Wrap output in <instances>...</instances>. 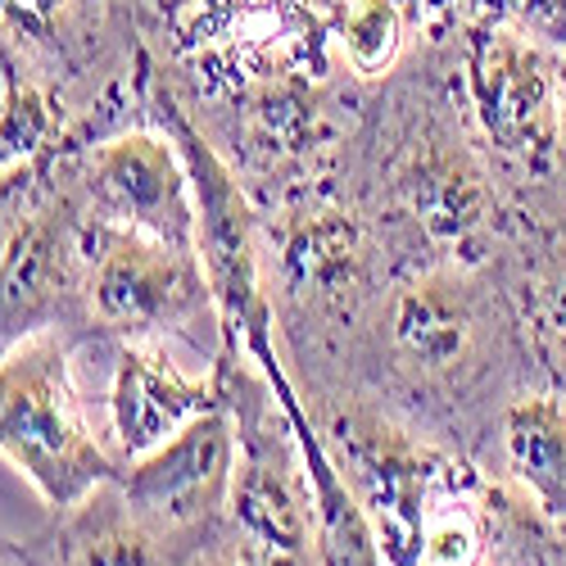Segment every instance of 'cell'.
<instances>
[{
    "mask_svg": "<svg viewBox=\"0 0 566 566\" xmlns=\"http://www.w3.org/2000/svg\"><path fill=\"white\" fill-rule=\"evenodd\" d=\"M345 181L381 231L395 272L494 268L512 200L471 127L444 32H427L395 77L367 91Z\"/></svg>",
    "mask_w": 566,
    "mask_h": 566,
    "instance_id": "obj_1",
    "label": "cell"
},
{
    "mask_svg": "<svg viewBox=\"0 0 566 566\" xmlns=\"http://www.w3.org/2000/svg\"><path fill=\"white\" fill-rule=\"evenodd\" d=\"M512 340L516 322L490 268H399L363 326L340 386L449 444L444 421H467L485 403L481 395L503 376Z\"/></svg>",
    "mask_w": 566,
    "mask_h": 566,
    "instance_id": "obj_2",
    "label": "cell"
},
{
    "mask_svg": "<svg viewBox=\"0 0 566 566\" xmlns=\"http://www.w3.org/2000/svg\"><path fill=\"white\" fill-rule=\"evenodd\" d=\"M259 268L295 390L340 386L395 276V259L349 181L259 213Z\"/></svg>",
    "mask_w": 566,
    "mask_h": 566,
    "instance_id": "obj_3",
    "label": "cell"
},
{
    "mask_svg": "<svg viewBox=\"0 0 566 566\" xmlns=\"http://www.w3.org/2000/svg\"><path fill=\"white\" fill-rule=\"evenodd\" d=\"M0 458L51 512L118 481V462L86 408L82 332L73 326H45L0 354Z\"/></svg>",
    "mask_w": 566,
    "mask_h": 566,
    "instance_id": "obj_4",
    "label": "cell"
},
{
    "mask_svg": "<svg viewBox=\"0 0 566 566\" xmlns=\"http://www.w3.org/2000/svg\"><path fill=\"white\" fill-rule=\"evenodd\" d=\"M0 64L60 86L86 114L91 140L150 118L136 0H0Z\"/></svg>",
    "mask_w": 566,
    "mask_h": 566,
    "instance_id": "obj_5",
    "label": "cell"
},
{
    "mask_svg": "<svg viewBox=\"0 0 566 566\" xmlns=\"http://www.w3.org/2000/svg\"><path fill=\"white\" fill-rule=\"evenodd\" d=\"M77 326L96 340L159 336L191 345L222 340L213 286L200 245H177L150 231L96 222L77 227Z\"/></svg>",
    "mask_w": 566,
    "mask_h": 566,
    "instance_id": "obj_6",
    "label": "cell"
},
{
    "mask_svg": "<svg viewBox=\"0 0 566 566\" xmlns=\"http://www.w3.org/2000/svg\"><path fill=\"white\" fill-rule=\"evenodd\" d=\"M453 41L458 91L503 186H544L566 172L557 114V51L507 19H471Z\"/></svg>",
    "mask_w": 566,
    "mask_h": 566,
    "instance_id": "obj_7",
    "label": "cell"
},
{
    "mask_svg": "<svg viewBox=\"0 0 566 566\" xmlns=\"http://www.w3.org/2000/svg\"><path fill=\"white\" fill-rule=\"evenodd\" d=\"M64 181L77 209L96 222L150 231L177 245H200L191 172L159 123H132L64 155Z\"/></svg>",
    "mask_w": 566,
    "mask_h": 566,
    "instance_id": "obj_8",
    "label": "cell"
},
{
    "mask_svg": "<svg viewBox=\"0 0 566 566\" xmlns=\"http://www.w3.org/2000/svg\"><path fill=\"white\" fill-rule=\"evenodd\" d=\"M105 345H109V381L101 399L105 408L101 436L118 471L155 453L172 436H181L205 412L222 408L218 358L196 367L181 354V340H159V336H132Z\"/></svg>",
    "mask_w": 566,
    "mask_h": 566,
    "instance_id": "obj_9",
    "label": "cell"
},
{
    "mask_svg": "<svg viewBox=\"0 0 566 566\" xmlns=\"http://www.w3.org/2000/svg\"><path fill=\"white\" fill-rule=\"evenodd\" d=\"M235 467V427L227 403L191 421L181 436L159 444L118 471V490L127 507L146 522L168 548L181 539H200L222 522Z\"/></svg>",
    "mask_w": 566,
    "mask_h": 566,
    "instance_id": "obj_10",
    "label": "cell"
},
{
    "mask_svg": "<svg viewBox=\"0 0 566 566\" xmlns=\"http://www.w3.org/2000/svg\"><path fill=\"white\" fill-rule=\"evenodd\" d=\"M494 440L503 485L566 535V395L516 390L494 421Z\"/></svg>",
    "mask_w": 566,
    "mask_h": 566,
    "instance_id": "obj_11",
    "label": "cell"
},
{
    "mask_svg": "<svg viewBox=\"0 0 566 566\" xmlns=\"http://www.w3.org/2000/svg\"><path fill=\"white\" fill-rule=\"evenodd\" d=\"M28 553L36 566H168V544L127 507L114 481L55 512L51 531L28 539Z\"/></svg>",
    "mask_w": 566,
    "mask_h": 566,
    "instance_id": "obj_12",
    "label": "cell"
},
{
    "mask_svg": "<svg viewBox=\"0 0 566 566\" xmlns=\"http://www.w3.org/2000/svg\"><path fill=\"white\" fill-rule=\"evenodd\" d=\"M322 36L332 64L371 91L417 55L427 10L421 0H322Z\"/></svg>",
    "mask_w": 566,
    "mask_h": 566,
    "instance_id": "obj_13",
    "label": "cell"
},
{
    "mask_svg": "<svg viewBox=\"0 0 566 566\" xmlns=\"http://www.w3.org/2000/svg\"><path fill=\"white\" fill-rule=\"evenodd\" d=\"M503 241L516 245V281L512 295L522 317L535 322L544 340L566 345V205L516 218L507 205Z\"/></svg>",
    "mask_w": 566,
    "mask_h": 566,
    "instance_id": "obj_14",
    "label": "cell"
},
{
    "mask_svg": "<svg viewBox=\"0 0 566 566\" xmlns=\"http://www.w3.org/2000/svg\"><path fill=\"white\" fill-rule=\"evenodd\" d=\"M467 6H471L467 23L494 14V19H507V23H516V28L535 32L539 41L553 45V51L566 41V0H467ZM458 28H462V23H458Z\"/></svg>",
    "mask_w": 566,
    "mask_h": 566,
    "instance_id": "obj_15",
    "label": "cell"
},
{
    "mask_svg": "<svg viewBox=\"0 0 566 566\" xmlns=\"http://www.w3.org/2000/svg\"><path fill=\"white\" fill-rule=\"evenodd\" d=\"M421 10H427V32H444V28H458L467 23V0H421Z\"/></svg>",
    "mask_w": 566,
    "mask_h": 566,
    "instance_id": "obj_16",
    "label": "cell"
},
{
    "mask_svg": "<svg viewBox=\"0 0 566 566\" xmlns=\"http://www.w3.org/2000/svg\"><path fill=\"white\" fill-rule=\"evenodd\" d=\"M557 114H562V155H566V41L557 45Z\"/></svg>",
    "mask_w": 566,
    "mask_h": 566,
    "instance_id": "obj_17",
    "label": "cell"
},
{
    "mask_svg": "<svg viewBox=\"0 0 566 566\" xmlns=\"http://www.w3.org/2000/svg\"><path fill=\"white\" fill-rule=\"evenodd\" d=\"M0 566H36V557L28 553V544H14L0 535Z\"/></svg>",
    "mask_w": 566,
    "mask_h": 566,
    "instance_id": "obj_18",
    "label": "cell"
},
{
    "mask_svg": "<svg viewBox=\"0 0 566 566\" xmlns=\"http://www.w3.org/2000/svg\"><path fill=\"white\" fill-rule=\"evenodd\" d=\"M172 6H181V0H136V19L146 23V19H155V14L172 10Z\"/></svg>",
    "mask_w": 566,
    "mask_h": 566,
    "instance_id": "obj_19",
    "label": "cell"
}]
</instances>
